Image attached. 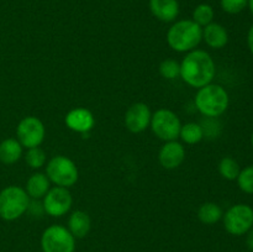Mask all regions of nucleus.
I'll return each mask as SVG.
<instances>
[{
	"instance_id": "9d476101",
	"label": "nucleus",
	"mask_w": 253,
	"mask_h": 252,
	"mask_svg": "<svg viewBox=\"0 0 253 252\" xmlns=\"http://www.w3.org/2000/svg\"><path fill=\"white\" fill-rule=\"evenodd\" d=\"M72 194L67 188L54 187L43 197V209L48 215L54 217L63 216L72 207Z\"/></svg>"
},
{
	"instance_id": "7ed1b4c3",
	"label": "nucleus",
	"mask_w": 253,
	"mask_h": 252,
	"mask_svg": "<svg viewBox=\"0 0 253 252\" xmlns=\"http://www.w3.org/2000/svg\"><path fill=\"white\" fill-rule=\"evenodd\" d=\"M230 98L227 91L217 84H208L199 88L195 95V106L208 118H217L229 108Z\"/></svg>"
},
{
	"instance_id": "0eeeda50",
	"label": "nucleus",
	"mask_w": 253,
	"mask_h": 252,
	"mask_svg": "<svg viewBox=\"0 0 253 252\" xmlns=\"http://www.w3.org/2000/svg\"><path fill=\"white\" fill-rule=\"evenodd\" d=\"M150 124L153 133L166 142L175 141V138L179 137L182 124L172 110L160 109L153 114Z\"/></svg>"
},
{
	"instance_id": "b1692460",
	"label": "nucleus",
	"mask_w": 253,
	"mask_h": 252,
	"mask_svg": "<svg viewBox=\"0 0 253 252\" xmlns=\"http://www.w3.org/2000/svg\"><path fill=\"white\" fill-rule=\"evenodd\" d=\"M25 160H26V163L30 167L37 169V168H41L46 163V153L40 147L27 148Z\"/></svg>"
},
{
	"instance_id": "bb28decb",
	"label": "nucleus",
	"mask_w": 253,
	"mask_h": 252,
	"mask_svg": "<svg viewBox=\"0 0 253 252\" xmlns=\"http://www.w3.org/2000/svg\"><path fill=\"white\" fill-rule=\"evenodd\" d=\"M246 244L247 247L253 252V226L251 227L249 232H247V237H246Z\"/></svg>"
},
{
	"instance_id": "ddd939ff",
	"label": "nucleus",
	"mask_w": 253,
	"mask_h": 252,
	"mask_svg": "<svg viewBox=\"0 0 253 252\" xmlns=\"http://www.w3.org/2000/svg\"><path fill=\"white\" fill-rule=\"evenodd\" d=\"M94 124L95 119L88 109L76 108L69 111L66 116V125L76 132H89L94 127Z\"/></svg>"
},
{
	"instance_id": "4be33fe9",
	"label": "nucleus",
	"mask_w": 253,
	"mask_h": 252,
	"mask_svg": "<svg viewBox=\"0 0 253 252\" xmlns=\"http://www.w3.org/2000/svg\"><path fill=\"white\" fill-rule=\"evenodd\" d=\"M214 20V9L209 4H200L193 11V21L199 25L200 27H205L211 24Z\"/></svg>"
},
{
	"instance_id": "cd10ccee",
	"label": "nucleus",
	"mask_w": 253,
	"mask_h": 252,
	"mask_svg": "<svg viewBox=\"0 0 253 252\" xmlns=\"http://www.w3.org/2000/svg\"><path fill=\"white\" fill-rule=\"evenodd\" d=\"M247 44H249L250 51H251V53L253 54V25L251 26V29L249 30V35H247Z\"/></svg>"
},
{
	"instance_id": "aec40b11",
	"label": "nucleus",
	"mask_w": 253,
	"mask_h": 252,
	"mask_svg": "<svg viewBox=\"0 0 253 252\" xmlns=\"http://www.w3.org/2000/svg\"><path fill=\"white\" fill-rule=\"evenodd\" d=\"M179 137L188 145H195L204 137V128L199 124L188 123L185 125H182Z\"/></svg>"
},
{
	"instance_id": "f257e3e1",
	"label": "nucleus",
	"mask_w": 253,
	"mask_h": 252,
	"mask_svg": "<svg viewBox=\"0 0 253 252\" xmlns=\"http://www.w3.org/2000/svg\"><path fill=\"white\" fill-rule=\"evenodd\" d=\"M180 77L194 88H203L211 83L215 77V62L203 49L190 51L180 63Z\"/></svg>"
},
{
	"instance_id": "6e6552de",
	"label": "nucleus",
	"mask_w": 253,
	"mask_h": 252,
	"mask_svg": "<svg viewBox=\"0 0 253 252\" xmlns=\"http://www.w3.org/2000/svg\"><path fill=\"white\" fill-rule=\"evenodd\" d=\"M222 217L225 230L234 236L247 234L253 226V209L250 205H234L222 215Z\"/></svg>"
},
{
	"instance_id": "2eb2a0df",
	"label": "nucleus",
	"mask_w": 253,
	"mask_h": 252,
	"mask_svg": "<svg viewBox=\"0 0 253 252\" xmlns=\"http://www.w3.org/2000/svg\"><path fill=\"white\" fill-rule=\"evenodd\" d=\"M203 40L211 48L220 49L229 42V34L222 25L211 22L203 29Z\"/></svg>"
},
{
	"instance_id": "4468645a",
	"label": "nucleus",
	"mask_w": 253,
	"mask_h": 252,
	"mask_svg": "<svg viewBox=\"0 0 253 252\" xmlns=\"http://www.w3.org/2000/svg\"><path fill=\"white\" fill-rule=\"evenodd\" d=\"M150 10L160 21L170 22L179 14V4L177 0H150Z\"/></svg>"
},
{
	"instance_id": "f3484780",
	"label": "nucleus",
	"mask_w": 253,
	"mask_h": 252,
	"mask_svg": "<svg viewBox=\"0 0 253 252\" xmlns=\"http://www.w3.org/2000/svg\"><path fill=\"white\" fill-rule=\"evenodd\" d=\"M49 190V179L43 173H34L27 179L26 193L34 199L43 198Z\"/></svg>"
},
{
	"instance_id": "5701e85b",
	"label": "nucleus",
	"mask_w": 253,
	"mask_h": 252,
	"mask_svg": "<svg viewBox=\"0 0 253 252\" xmlns=\"http://www.w3.org/2000/svg\"><path fill=\"white\" fill-rule=\"evenodd\" d=\"M236 180L242 192L246 194H253V165L241 169Z\"/></svg>"
},
{
	"instance_id": "dca6fc26",
	"label": "nucleus",
	"mask_w": 253,
	"mask_h": 252,
	"mask_svg": "<svg viewBox=\"0 0 253 252\" xmlns=\"http://www.w3.org/2000/svg\"><path fill=\"white\" fill-rule=\"evenodd\" d=\"M91 221L89 215L83 210H76L72 212L68 220V230L74 239H83L90 230Z\"/></svg>"
},
{
	"instance_id": "a211bd4d",
	"label": "nucleus",
	"mask_w": 253,
	"mask_h": 252,
	"mask_svg": "<svg viewBox=\"0 0 253 252\" xmlns=\"http://www.w3.org/2000/svg\"><path fill=\"white\" fill-rule=\"evenodd\" d=\"M22 156V146L15 138H6L0 143V162L12 165Z\"/></svg>"
},
{
	"instance_id": "412c9836",
	"label": "nucleus",
	"mask_w": 253,
	"mask_h": 252,
	"mask_svg": "<svg viewBox=\"0 0 253 252\" xmlns=\"http://www.w3.org/2000/svg\"><path fill=\"white\" fill-rule=\"evenodd\" d=\"M219 172L225 179L235 180L239 177L241 169H240V165L236 160H234L232 157H224L219 163Z\"/></svg>"
},
{
	"instance_id": "f8f14e48",
	"label": "nucleus",
	"mask_w": 253,
	"mask_h": 252,
	"mask_svg": "<svg viewBox=\"0 0 253 252\" xmlns=\"http://www.w3.org/2000/svg\"><path fill=\"white\" fill-rule=\"evenodd\" d=\"M185 158V150L182 143L177 141H168L162 146L158 153L161 166L166 169H175L183 163Z\"/></svg>"
},
{
	"instance_id": "9b49d317",
	"label": "nucleus",
	"mask_w": 253,
	"mask_h": 252,
	"mask_svg": "<svg viewBox=\"0 0 253 252\" xmlns=\"http://www.w3.org/2000/svg\"><path fill=\"white\" fill-rule=\"evenodd\" d=\"M151 118H152V114L145 103H135L126 111L125 125L131 132H142L150 125Z\"/></svg>"
},
{
	"instance_id": "f03ea898",
	"label": "nucleus",
	"mask_w": 253,
	"mask_h": 252,
	"mask_svg": "<svg viewBox=\"0 0 253 252\" xmlns=\"http://www.w3.org/2000/svg\"><path fill=\"white\" fill-rule=\"evenodd\" d=\"M203 40V27L193 20H180L173 24L167 32V42L177 52L193 51Z\"/></svg>"
},
{
	"instance_id": "423d86ee",
	"label": "nucleus",
	"mask_w": 253,
	"mask_h": 252,
	"mask_svg": "<svg viewBox=\"0 0 253 252\" xmlns=\"http://www.w3.org/2000/svg\"><path fill=\"white\" fill-rule=\"evenodd\" d=\"M41 247L43 252H74L76 239L67 227L52 225L42 234Z\"/></svg>"
},
{
	"instance_id": "6ab92c4d",
	"label": "nucleus",
	"mask_w": 253,
	"mask_h": 252,
	"mask_svg": "<svg viewBox=\"0 0 253 252\" xmlns=\"http://www.w3.org/2000/svg\"><path fill=\"white\" fill-rule=\"evenodd\" d=\"M222 215H224V212H222L221 208L211 202L204 203L198 209V217H199V220L203 224L207 225L216 224L221 219Z\"/></svg>"
},
{
	"instance_id": "39448f33",
	"label": "nucleus",
	"mask_w": 253,
	"mask_h": 252,
	"mask_svg": "<svg viewBox=\"0 0 253 252\" xmlns=\"http://www.w3.org/2000/svg\"><path fill=\"white\" fill-rule=\"evenodd\" d=\"M46 175L58 187L69 188L78 180L79 173L76 163L66 156H56L47 163Z\"/></svg>"
},
{
	"instance_id": "20e7f679",
	"label": "nucleus",
	"mask_w": 253,
	"mask_h": 252,
	"mask_svg": "<svg viewBox=\"0 0 253 252\" xmlns=\"http://www.w3.org/2000/svg\"><path fill=\"white\" fill-rule=\"evenodd\" d=\"M30 207L26 190L17 185H10L0 192V217L6 221L19 219Z\"/></svg>"
},
{
	"instance_id": "c85d7f7f",
	"label": "nucleus",
	"mask_w": 253,
	"mask_h": 252,
	"mask_svg": "<svg viewBox=\"0 0 253 252\" xmlns=\"http://www.w3.org/2000/svg\"><path fill=\"white\" fill-rule=\"evenodd\" d=\"M249 7H250V11H251V14L253 15V0H249Z\"/></svg>"
},
{
	"instance_id": "c756f323",
	"label": "nucleus",
	"mask_w": 253,
	"mask_h": 252,
	"mask_svg": "<svg viewBox=\"0 0 253 252\" xmlns=\"http://www.w3.org/2000/svg\"><path fill=\"white\" fill-rule=\"evenodd\" d=\"M251 143H252V147H253V132H252V136H251Z\"/></svg>"
},
{
	"instance_id": "1a4fd4ad",
	"label": "nucleus",
	"mask_w": 253,
	"mask_h": 252,
	"mask_svg": "<svg viewBox=\"0 0 253 252\" xmlns=\"http://www.w3.org/2000/svg\"><path fill=\"white\" fill-rule=\"evenodd\" d=\"M44 126L36 116H26L19 123L16 128L17 141L26 148L39 147L44 140Z\"/></svg>"
},
{
	"instance_id": "393cba45",
	"label": "nucleus",
	"mask_w": 253,
	"mask_h": 252,
	"mask_svg": "<svg viewBox=\"0 0 253 252\" xmlns=\"http://www.w3.org/2000/svg\"><path fill=\"white\" fill-rule=\"evenodd\" d=\"M160 73L166 79H175L180 76V63L175 59H165L160 64Z\"/></svg>"
},
{
	"instance_id": "a878e982",
	"label": "nucleus",
	"mask_w": 253,
	"mask_h": 252,
	"mask_svg": "<svg viewBox=\"0 0 253 252\" xmlns=\"http://www.w3.org/2000/svg\"><path fill=\"white\" fill-rule=\"evenodd\" d=\"M222 10L227 14H239L249 4V0H220Z\"/></svg>"
}]
</instances>
